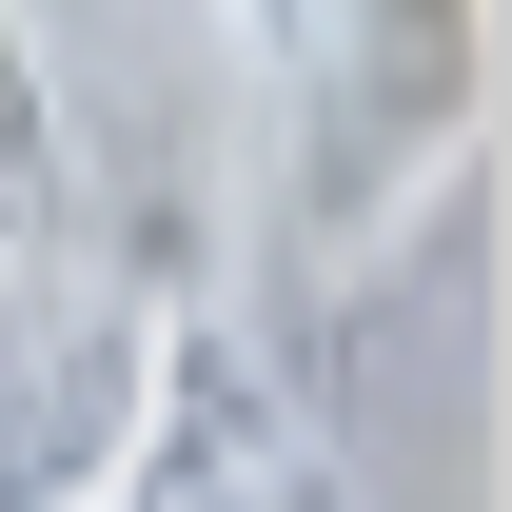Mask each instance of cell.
Instances as JSON below:
<instances>
[{"mask_svg":"<svg viewBox=\"0 0 512 512\" xmlns=\"http://www.w3.org/2000/svg\"><path fill=\"white\" fill-rule=\"evenodd\" d=\"M60 237H79V119L40 60V0H0V296H40Z\"/></svg>","mask_w":512,"mask_h":512,"instance_id":"cell-3","label":"cell"},{"mask_svg":"<svg viewBox=\"0 0 512 512\" xmlns=\"http://www.w3.org/2000/svg\"><path fill=\"white\" fill-rule=\"evenodd\" d=\"M158 355H178V296H79L0 375V512H119L158 434Z\"/></svg>","mask_w":512,"mask_h":512,"instance_id":"cell-2","label":"cell"},{"mask_svg":"<svg viewBox=\"0 0 512 512\" xmlns=\"http://www.w3.org/2000/svg\"><path fill=\"white\" fill-rule=\"evenodd\" d=\"M493 158V0H316L276 79V237L316 276H375Z\"/></svg>","mask_w":512,"mask_h":512,"instance_id":"cell-1","label":"cell"}]
</instances>
